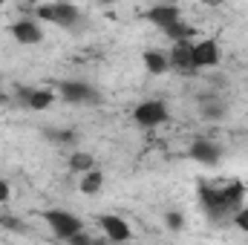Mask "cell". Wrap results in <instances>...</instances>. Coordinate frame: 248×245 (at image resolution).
<instances>
[{
    "label": "cell",
    "mask_w": 248,
    "mask_h": 245,
    "mask_svg": "<svg viewBox=\"0 0 248 245\" xmlns=\"http://www.w3.org/2000/svg\"><path fill=\"white\" fill-rule=\"evenodd\" d=\"M243 193H246V187H243L240 182H231V184L202 182V187H199L202 205L208 208V214H217V216L234 214V211L240 208V202H243Z\"/></svg>",
    "instance_id": "cell-1"
},
{
    "label": "cell",
    "mask_w": 248,
    "mask_h": 245,
    "mask_svg": "<svg viewBox=\"0 0 248 245\" xmlns=\"http://www.w3.org/2000/svg\"><path fill=\"white\" fill-rule=\"evenodd\" d=\"M44 219H46V225H49V231L63 240V243H69L75 234H81L84 231V222L75 216V214H69V211H58V208H49V211H44L41 214Z\"/></svg>",
    "instance_id": "cell-2"
},
{
    "label": "cell",
    "mask_w": 248,
    "mask_h": 245,
    "mask_svg": "<svg viewBox=\"0 0 248 245\" xmlns=\"http://www.w3.org/2000/svg\"><path fill=\"white\" fill-rule=\"evenodd\" d=\"M35 17H41V20H46V23H58V26H72L81 15H78V9L69 6V3H44V6L35 9Z\"/></svg>",
    "instance_id": "cell-3"
},
{
    "label": "cell",
    "mask_w": 248,
    "mask_h": 245,
    "mask_svg": "<svg viewBox=\"0 0 248 245\" xmlns=\"http://www.w3.org/2000/svg\"><path fill=\"white\" fill-rule=\"evenodd\" d=\"M222 58V49L214 38H205V41H193L190 46V63L193 69H205V66H217Z\"/></svg>",
    "instance_id": "cell-4"
},
{
    "label": "cell",
    "mask_w": 248,
    "mask_h": 245,
    "mask_svg": "<svg viewBox=\"0 0 248 245\" xmlns=\"http://www.w3.org/2000/svg\"><path fill=\"white\" fill-rule=\"evenodd\" d=\"M133 119H136L139 127L153 130V127H159V124L168 122V107H165L162 101H141V104L133 110Z\"/></svg>",
    "instance_id": "cell-5"
},
{
    "label": "cell",
    "mask_w": 248,
    "mask_h": 245,
    "mask_svg": "<svg viewBox=\"0 0 248 245\" xmlns=\"http://www.w3.org/2000/svg\"><path fill=\"white\" fill-rule=\"evenodd\" d=\"M9 32H12V38H15L17 44H23V46H35V44L44 41V29H41V23H38L35 17H20V20H15V23L9 26Z\"/></svg>",
    "instance_id": "cell-6"
},
{
    "label": "cell",
    "mask_w": 248,
    "mask_h": 245,
    "mask_svg": "<svg viewBox=\"0 0 248 245\" xmlns=\"http://www.w3.org/2000/svg\"><path fill=\"white\" fill-rule=\"evenodd\" d=\"M58 95L72 101V104H95L98 101V92L90 84H84V81H61L58 84Z\"/></svg>",
    "instance_id": "cell-7"
},
{
    "label": "cell",
    "mask_w": 248,
    "mask_h": 245,
    "mask_svg": "<svg viewBox=\"0 0 248 245\" xmlns=\"http://www.w3.org/2000/svg\"><path fill=\"white\" fill-rule=\"evenodd\" d=\"M98 225H101V231H104V237H107L110 243H127V240L133 237L130 222L122 219V216H116V214H104V216H98Z\"/></svg>",
    "instance_id": "cell-8"
},
{
    "label": "cell",
    "mask_w": 248,
    "mask_h": 245,
    "mask_svg": "<svg viewBox=\"0 0 248 245\" xmlns=\"http://www.w3.org/2000/svg\"><path fill=\"white\" fill-rule=\"evenodd\" d=\"M144 17H147L153 26H159V29L165 32L168 26L179 23V9H176V6H170V3H159V6H150Z\"/></svg>",
    "instance_id": "cell-9"
},
{
    "label": "cell",
    "mask_w": 248,
    "mask_h": 245,
    "mask_svg": "<svg viewBox=\"0 0 248 245\" xmlns=\"http://www.w3.org/2000/svg\"><path fill=\"white\" fill-rule=\"evenodd\" d=\"M55 95L52 90H17V98L29 107V110H49L55 104Z\"/></svg>",
    "instance_id": "cell-10"
},
{
    "label": "cell",
    "mask_w": 248,
    "mask_h": 245,
    "mask_svg": "<svg viewBox=\"0 0 248 245\" xmlns=\"http://www.w3.org/2000/svg\"><path fill=\"white\" fill-rule=\"evenodd\" d=\"M190 156H193V162L214 165V162L222 156V150H219L211 138H193V144H190Z\"/></svg>",
    "instance_id": "cell-11"
},
{
    "label": "cell",
    "mask_w": 248,
    "mask_h": 245,
    "mask_svg": "<svg viewBox=\"0 0 248 245\" xmlns=\"http://www.w3.org/2000/svg\"><path fill=\"white\" fill-rule=\"evenodd\" d=\"M190 46H193V41H179V44H173V49H170V69H176V72H193V63H190Z\"/></svg>",
    "instance_id": "cell-12"
},
{
    "label": "cell",
    "mask_w": 248,
    "mask_h": 245,
    "mask_svg": "<svg viewBox=\"0 0 248 245\" xmlns=\"http://www.w3.org/2000/svg\"><path fill=\"white\" fill-rule=\"evenodd\" d=\"M144 66H147V72H150V75H165V72L170 69V61H168V55H165V52L150 49V52H144Z\"/></svg>",
    "instance_id": "cell-13"
},
{
    "label": "cell",
    "mask_w": 248,
    "mask_h": 245,
    "mask_svg": "<svg viewBox=\"0 0 248 245\" xmlns=\"http://www.w3.org/2000/svg\"><path fill=\"white\" fill-rule=\"evenodd\" d=\"M101 187H104V173H101V170L84 173V179H81V184H78V190H81L84 196H95Z\"/></svg>",
    "instance_id": "cell-14"
},
{
    "label": "cell",
    "mask_w": 248,
    "mask_h": 245,
    "mask_svg": "<svg viewBox=\"0 0 248 245\" xmlns=\"http://www.w3.org/2000/svg\"><path fill=\"white\" fill-rule=\"evenodd\" d=\"M69 168H72L75 173H90V170H95V159H93V153H87V150H75V153L69 156Z\"/></svg>",
    "instance_id": "cell-15"
},
{
    "label": "cell",
    "mask_w": 248,
    "mask_h": 245,
    "mask_svg": "<svg viewBox=\"0 0 248 245\" xmlns=\"http://www.w3.org/2000/svg\"><path fill=\"white\" fill-rule=\"evenodd\" d=\"M168 228H170V231H182V214L170 211V214H168Z\"/></svg>",
    "instance_id": "cell-16"
},
{
    "label": "cell",
    "mask_w": 248,
    "mask_h": 245,
    "mask_svg": "<svg viewBox=\"0 0 248 245\" xmlns=\"http://www.w3.org/2000/svg\"><path fill=\"white\" fill-rule=\"evenodd\" d=\"M66 245H95V243L90 240V234H87V231H81V234H75V237H72Z\"/></svg>",
    "instance_id": "cell-17"
},
{
    "label": "cell",
    "mask_w": 248,
    "mask_h": 245,
    "mask_svg": "<svg viewBox=\"0 0 248 245\" xmlns=\"http://www.w3.org/2000/svg\"><path fill=\"white\" fill-rule=\"evenodd\" d=\"M237 225H240V228L248 234V205L243 208V211H237Z\"/></svg>",
    "instance_id": "cell-18"
},
{
    "label": "cell",
    "mask_w": 248,
    "mask_h": 245,
    "mask_svg": "<svg viewBox=\"0 0 248 245\" xmlns=\"http://www.w3.org/2000/svg\"><path fill=\"white\" fill-rule=\"evenodd\" d=\"M9 196H12V187H9L6 179H0V205H3V202H9Z\"/></svg>",
    "instance_id": "cell-19"
},
{
    "label": "cell",
    "mask_w": 248,
    "mask_h": 245,
    "mask_svg": "<svg viewBox=\"0 0 248 245\" xmlns=\"http://www.w3.org/2000/svg\"><path fill=\"white\" fill-rule=\"evenodd\" d=\"M3 98H6V92H3V90H0V101H3Z\"/></svg>",
    "instance_id": "cell-20"
}]
</instances>
